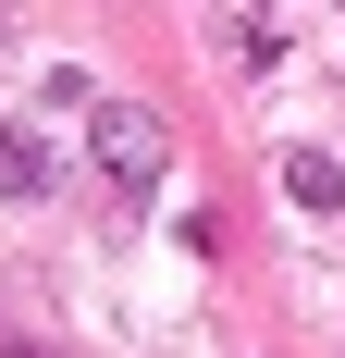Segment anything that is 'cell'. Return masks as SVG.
Instances as JSON below:
<instances>
[{"instance_id":"obj_1","label":"cell","mask_w":345,"mask_h":358,"mask_svg":"<svg viewBox=\"0 0 345 358\" xmlns=\"http://www.w3.org/2000/svg\"><path fill=\"white\" fill-rule=\"evenodd\" d=\"M87 148H99V173L136 185V198L172 173V136H161V111H148V99H99V111H87Z\"/></svg>"},{"instance_id":"obj_2","label":"cell","mask_w":345,"mask_h":358,"mask_svg":"<svg viewBox=\"0 0 345 358\" xmlns=\"http://www.w3.org/2000/svg\"><path fill=\"white\" fill-rule=\"evenodd\" d=\"M284 198L296 210H345V161L333 148H284Z\"/></svg>"},{"instance_id":"obj_3","label":"cell","mask_w":345,"mask_h":358,"mask_svg":"<svg viewBox=\"0 0 345 358\" xmlns=\"http://www.w3.org/2000/svg\"><path fill=\"white\" fill-rule=\"evenodd\" d=\"M0 198H50V136L37 124H0Z\"/></svg>"}]
</instances>
